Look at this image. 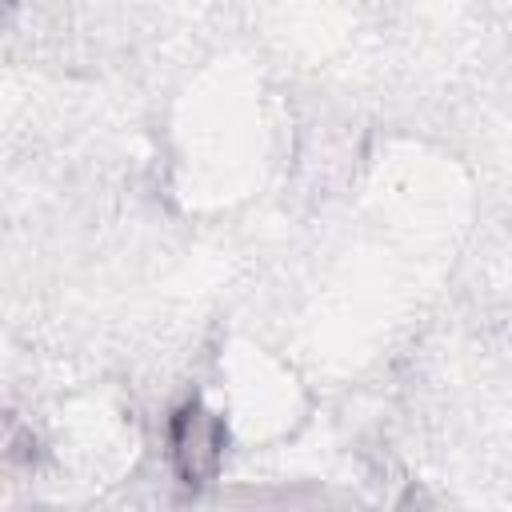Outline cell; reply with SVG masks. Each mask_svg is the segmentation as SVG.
I'll use <instances>...</instances> for the list:
<instances>
[{"mask_svg": "<svg viewBox=\"0 0 512 512\" xmlns=\"http://www.w3.org/2000/svg\"><path fill=\"white\" fill-rule=\"evenodd\" d=\"M228 452V424L204 396H184L164 416V460L184 492H204L220 480Z\"/></svg>", "mask_w": 512, "mask_h": 512, "instance_id": "6da1fadb", "label": "cell"}]
</instances>
